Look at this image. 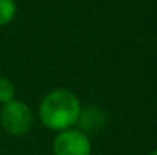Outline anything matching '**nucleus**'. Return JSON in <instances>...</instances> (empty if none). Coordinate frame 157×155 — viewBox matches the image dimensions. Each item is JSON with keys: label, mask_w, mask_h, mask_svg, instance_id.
<instances>
[{"label": "nucleus", "mask_w": 157, "mask_h": 155, "mask_svg": "<svg viewBox=\"0 0 157 155\" xmlns=\"http://www.w3.org/2000/svg\"><path fill=\"white\" fill-rule=\"evenodd\" d=\"M0 120L5 131H8L12 135L26 134L34 123L29 106L21 101H11L3 103V108L0 111Z\"/></svg>", "instance_id": "nucleus-2"}, {"label": "nucleus", "mask_w": 157, "mask_h": 155, "mask_svg": "<svg viewBox=\"0 0 157 155\" xmlns=\"http://www.w3.org/2000/svg\"><path fill=\"white\" fill-rule=\"evenodd\" d=\"M76 123L79 125V131H82L84 134L96 132V131H99L102 128V125L105 123V117L99 108L86 106V108H81Z\"/></svg>", "instance_id": "nucleus-4"}, {"label": "nucleus", "mask_w": 157, "mask_h": 155, "mask_svg": "<svg viewBox=\"0 0 157 155\" xmlns=\"http://www.w3.org/2000/svg\"><path fill=\"white\" fill-rule=\"evenodd\" d=\"M15 87L6 78H0V103H8L14 101Z\"/></svg>", "instance_id": "nucleus-6"}, {"label": "nucleus", "mask_w": 157, "mask_h": 155, "mask_svg": "<svg viewBox=\"0 0 157 155\" xmlns=\"http://www.w3.org/2000/svg\"><path fill=\"white\" fill-rule=\"evenodd\" d=\"M79 111L81 103L72 91L56 88L43 98L38 108V116L46 128L59 132L76 125Z\"/></svg>", "instance_id": "nucleus-1"}, {"label": "nucleus", "mask_w": 157, "mask_h": 155, "mask_svg": "<svg viewBox=\"0 0 157 155\" xmlns=\"http://www.w3.org/2000/svg\"><path fill=\"white\" fill-rule=\"evenodd\" d=\"M150 155H157V149H154V151H153V152H151Z\"/></svg>", "instance_id": "nucleus-7"}, {"label": "nucleus", "mask_w": 157, "mask_h": 155, "mask_svg": "<svg viewBox=\"0 0 157 155\" xmlns=\"http://www.w3.org/2000/svg\"><path fill=\"white\" fill-rule=\"evenodd\" d=\"M17 5L15 0H0V26H6L15 17Z\"/></svg>", "instance_id": "nucleus-5"}, {"label": "nucleus", "mask_w": 157, "mask_h": 155, "mask_svg": "<svg viewBox=\"0 0 157 155\" xmlns=\"http://www.w3.org/2000/svg\"><path fill=\"white\" fill-rule=\"evenodd\" d=\"M53 155H92V143L79 129H64L53 138Z\"/></svg>", "instance_id": "nucleus-3"}]
</instances>
